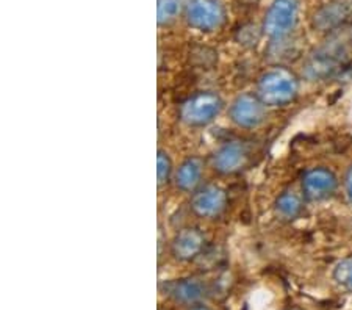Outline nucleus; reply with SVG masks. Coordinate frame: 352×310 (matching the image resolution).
Returning <instances> with one entry per match:
<instances>
[{"mask_svg":"<svg viewBox=\"0 0 352 310\" xmlns=\"http://www.w3.org/2000/svg\"><path fill=\"white\" fill-rule=\"evenodd\" d=\"M348 61V50L346 43L333 39L324 46L316 49L304 65V74L311 82L327 80L342 69Z\"/></svg>","mask_w":352,"mask_h":310,"instance_id":"obj_2","label":"nucleus"},{"mask_svg":"<svg viewBox=\"0 0 352 310\" xmlns=\"http://www.w3.org/2000/svg\"><path fill=\"white\" fill-rule=\"evenodd\" d=\"M344 193L346 197H348L349 206L352 207V165L348 168V171L344 174Z\"/></svg>","mask_w":352,"mask_h":310,"instance_id":"obj_18","label":"nucleus"},{"mask_svg":"<svg viewBox=\"0 0 352 310\" xmlns=\"http://www.w3.org/2000/svg\"><path fill=\"white\" fill-rule=\"evenodd\" d=\"M352 16V0H329L315 11L311 27L316 32L332 33L342 28Z\"/></svg>","mask_w":352,"mask_h":310,"instance_id":"obj_7","label":"nucleus"},{"mask_svg":"<svg viewBox=\"0 0 352 310\" xmlns=\"http://www.w3.org/2000/svg\"><path fill=\"white\" fill-rule=\"evenodd\" d=\"M174 173V165L171 157L166 151L158 149L157 152V184L158 187H163L164 184L169 182Z\"/></svg>","mask_w":352,"mask_h":310,"instance_id":"obj_17","label":"nucleus"},{"mask_svg":"<svg viewBox=\"0 0 352 310\" xmlns=\"http://www.w3.org/2000/svg\"><path fill=\"white\" fill-rule=\"evenodd\" d=\"M190 207L199 218H217L227 207L226 190L218 185H206L192 193Z\"/></svg>","mask_w":352,"mask_h":310,"instance_id":"obj_8","label":"nucleus"},{"mask_svg":"<svg viewBox=\"0 0 352 310\" xmlns=\"http://www.w3.org/2000/svg\"><path fill=\"white\" fill-rule=\"evenodd\" d=\"M206 239L196 228H185L175 234L173 240V254L180 262H190L202 252Z\"/></svg>","mask_w":352,"mask_h":310,"instance_id":"obj_11","label":"nucleus"},{"mask_svg":"<svg viewBox=\"0 0 352 310\" xmlns=\"http://www.w3.org/2000/svg\"><path fill=\"white\" fill-rule=\"evenodd\" d=\"M268 111L266 105L257 94L243 93L232 100L229 107V118L235 126L241 129H255L266 121Z\"/></svg>","mask_w":352,"mask_h":310,"instance_id":"obj_6","label":"nucleus"},{"mask_svg":"<svg viewBox=\"0 0 352 310\" xmlns=\"http://www.w3.org/2000/svg\"><path fill=\"white\" fill-rule=\"evenodd\" d=\"M202 162L197 157H190L180 163L177 171L174 174V180L177 188L185 191V193H195L202 179Z\"/></svg>","mask_w":352,"mask_h":310,"instance_id":"obj_13","label":"nucleus"},{"mask_svg":"<svg viewBox=\"0 0 352 310\" xmlns=\"http://www.w3.org/2000/svg\"><path fill=\"white\" fill-rule=\"evenodd\" d=\"M184 0H158L157 21L158 25H169L179 18L184 10Z\"/></svg>","mask_w":352,"mask_h":310,"instance_id":"obj_15","label":"nucleus"},{"mask_svg":"<svg viewBox=\"0 0 352 310\" xmlns=\"http://www.w3.org/2000/svg\"><path fill=\"white\" fill-rule=\"evenodd\" d=\"M224 102L219 94L213 91H202L191 96L180 105L179 116L186 126L206 127L212 124L223 111Z\"/></svg>","mask_w":352,"mask_h":310,"instance_id":"obj_3","label":"nucleus"},{"mask_svg":"<svg viewBox=\"0 0 352 310\" xmlns=\"http://www.w3.org/2000/svg\"><path fill=\"white\" fill-rule=\"evenodd\" d=\"M249 162V149L241 141H229L219 146L212 157V166L223 176L240 173Z\"/></svg>","mask_w":352,"mask_h":310,"instance_id":"obj_9","label":"nucleus"},{"mask_svg":"<svg viewBox=\"0 0 352 310\" xmlns=\"http://www.w3.org/2000/svg\"><path fill=\"white\" fill-rule=\"evenodd\" d=\"M190 310H212V309L207 307V306H195V307H191Z\"/></svg>","mask_w":352,"mask_h":310,"instance_id":"obj_19","label":"nucleus"},{"mask_svg":"<svg viewBox=\"0 0 352 310\" xmlns=\"http://www.w3.org/2000/svg\"><path fill=\"white\" fill-rule=\"evenodd\" d=\"M351 43H352V35H351Z\"/></svg>","mask_w":352,"mask_h":310,"instance_id":"obj_20","label":"nucleus"},{"mask_svg":"<svg viewBox=\"0 0 352 310\" xmlns=\"http://www.w3.org/2000/svg\"><path fill=\"white\" fill-rule=\"evenodd\" d=\"M299 0H274L266 11L262 30L272 41L287 39L296 28Z\"/></svg>","mask_w":352,"mask_h":310,"instance_id":"obj_4","label":"nucleus"},{"mask_svg":"<svg viewBox=\"0 0 352 310\" xmlns=\"http://www.w3.org/2000/svg\"><path fill=\"white\" fill-rule=\"evenodd\" d=\"M302 197L294 193V191H283V193L276 199V213L285 221L296 219L300 212H302Z\"/></svg>","mask_w":352,"mask_h":310,"instance_id":"obj_14","label":"nucleus"},{"mask_svg":"<svg viewBox=\"0 0 352 310\" xmlns=\"http://www.w3.org/2000/svg\"><path fill=\"white\" fill-rule=\"evenodd\" d=\"M164 291L174 301L184 304H195L206 296V285L196 278H185L171 280L164 285Z\"/></svg>","mask_w":352,"mask_h":310,"instance_id":"obj_12","label":"nucleus"},{"mask_svg":"<svg viewBox=\"0 0 352 310\" xmlns=\"http://www.w3.org/2000/svg\"><path fill=\"white\" fill-rule=\"evenodd\" d=\"M299 93V80L287 67H272L263 72L257 82V94L266 107H285Z\"/></svg>","mask_w":352,"mask_h":310,"instance_id":"obj_1","label":"nucleus"},{"mask_svg":"<svg viewBox=\"0 0 352 310\" xmlns=\"http://www.w3.org/2000/svg\"><path fill=\"white\" fill-rule=\"evenodd\" d=\"M224 18V8L218 0H188L185 5V19L197 32L218 30Z\"/></svg>","mask_w":352,"mask_h":310,"instance_id":"obj_5","label":"nucleus"},{"mask_svg":"<svg viewBox=\"0 0 352 310\" xmlns=\"http://www.w3.org/2000/svg\"><path fill=\"white\" fill-rule=\"evenodd\" d=\"M332 279L343 290L352 293V257L343 258L332 269Z\"/></svg>","mask_w":352,"mask_h":310,"instance_id":"obj_16","label":"nucleus"},{"mask_svg":"<svg viewBox=\"0 0 352 310\" xmlns=\"http://www.w3.org/2000/svg\"><path fill=\"white\" fill-rule=\"evenodd\" d=\"M338 188V179L329 168H311L302 176V193L309 201L331 197Z\"/></svg>","mask_w":352,"mask_h":310,"instance_id":"obj_10","label":"nucleus"}]
</instances>
